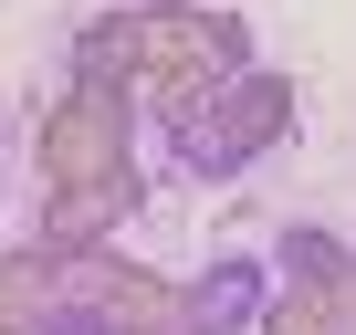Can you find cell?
<instances>
[{
	"mask_svg": "<svg viewBox=\"0 0 356 335\" xmlns=\"http://www.w3.org/2000/svg\"><path fill=\"white\" fill-rule=\"evenodd\" d=\"M293 126H304V115H293V74H283V63H252V74L220 84V105H210L200 136H168V147H178L189 179H241V168H262V157L293 147Z\"/></svg>",
	"mask_w": 356,
	"mask_h": 335,
	"instance_id": "obj_1",
	"label": "cell"
},
{
	"mask_svg": "<svg viewBox=\"0 0 356 335\" xmlns=\"http://www.w3.org/2000/svg\"><path fill=\"white\" fill-rule=\"evenodd\" d=\"M252 335H356V304L346 293H304V283H273L262 325Z\"/></svg>",
	"mask_w": 356,
	"mask_h": 335,
	"instance_id": "obj_9",
	"label": "cell"
},
{
	"mask_svg": "<svg viewBox=\"0 0 356 335\" xmlns=\"http://www.w3.org/2000/svg\"><path fill=\"white\" fill-rule=\"evenodd\" d=\"M273 283H304V293H346V304H356V241L325 231V220H283V241H273Z\"/></svg>",
	"mask_w": 356,
	"mask_h": 335,
	"instance_id": "obj_7",
	"label": "cell"
},
{
	"mask_svg": "<svg viewBox=\"0 0 356 335\" xmlns=\"http://www.w3.org/2000/svg\"><path fill=\"white\" fill-rule=\"evenodd\" d=\"M32 168H42V189L136 168V95H84V84H63V95L42 105V126H32Z\"/></svg>",
	"mask_w": 356,
	"mask_h": 335,
	"instance_id": "obj_2",
	"label": "cell"
},
{
	"mask_svg": "<svg viewBox=\"0 0 356 335\" xmlns=\"http://www.w3.org/2000/svg\"><path fill=\"white\" fill-rule=\"evenodd\" d=\"M126 11H200V0H126Z\"/></svg>",
	"mask_w": 356,
	"mask_h": 335,
	"instance_id": "obj_13",
	"label": "cell"
},
{
	"mask_svg": "<svg viewBox=\"0 0 356 335\" xmlns=\"http://www.w3.org/2000/svg\"><path fill=\"white\" fill-rule=\"evenodd\" d=\"M95 304L115 335H189V283L157 262H126V252H95Z\"/></svg>",
	"mask_w": 356,
	"mask_h": 335,
	"instance_id": "obj_4",
	"label": "cell"
},
{
	"mask_svg": "<svg viewBox=\"0 0 356 335\" xmlns=\"http://www.w3.org/2000/svg\"><path fill=\"white\" fill-rule=\"evenodd\" d=\"M200 53H210L220 74H252V63H262V53H252V22H241V11H200Z\"/></svg>",
	"mask_w": 356,
	"mask_h": 335,
	"instance_id": "obj_11",
	"label": "cell"
},
{
	"mask_svg": "<svg viewBox=\"0 0 356 335\" xmlns=\"http://www.w3.org/2000/svg\"><path fill=\"white\" fill-rule=\"evenodd\" d=\"M74 84L84 95H136L147 84V11H95L84 32H74Z\"/></svg>",
	"mask_w": 356,
	"mask_h": 335,
	"instance_id": "obj_6",
	"label": "cell"
},
{
	"mask_svg": "<svg viewBox=\"0 0 356 335\" xmlns=\"http://www.w3.org/2000/svg\"><path fill=\"white\" fill-rule=\"evenodd\" d=\"M273 304V252H220L189 283V335H252Z\"/></svg>",
	"mask_w": 356,
	"mask_h": 335,
	"instance_id": "obj_5",
	"label": "cell"
},
{
	"mask_svg": "<svg viewBox=\"0 0 356 335\" xmlns=\"http://www.w3.org/2000/svg\"><path fill=\"white\" fill-rule=\"evenodd\" d=\"M147 210V168H115V179H74V189H42V220L32 241L42 252H115V231Z\"/></svg>",
	"mask_w": 356,
	"mask_h": 335,
	"instance_id": "obj_3",
	"label": "cell"
},
{
	"mask_svg": "<svg viewBox=\"0 0 356 335\" xmlns=\"http://www.w3.org/2000/svg\"><path fill=\"white\" fill-rule=\"evenodd\" d=\"M42 335H115V325H105V304H95V293H74V283H63V293H53V314H42Z\"/></svg>",
	"mask_w": 356,
	"mask_h": 335,
	"instance_id": "obj_12",
	"label": "cell"
},
{
	"mask_svg": "<svg viewBox=\"0 0 356 335\" xmlns=\"http://www.w3.org/2000/svg\"><path fill=\"white\" fill-rule=\"evenodd\" d=\"M210 53H200V11H147V84H168V74H200ZM136 84V95H147Z\"/></svg>",
	"mask_w": 356,
	"mask_h": 335,
	"instance_id": "obj_10",
	"label": "cell"
},
{
	"mask_svg": "<svg viewBox=\"0 0 356 335\" xmlns=\"http://www.w3.org/2000/svg\"><path fill=\"white\" fill-rule=\"evenodd\" d=\"M53 293H63V252H42V241L0 252V335H42Z\"/></svg>",
	"mask_w": 356,
	"mask_h": 335,
	"instance_id": "obj_8",
	"label": "cell"
}]
</instances>
